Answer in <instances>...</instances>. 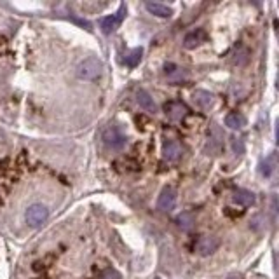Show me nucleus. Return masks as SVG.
I'll return each mask as SVG.
<instances>
[{
	"mask_svg": "<svg viewBox=\"0 0 279 279\" xmlns=\"http://www.w3.org/2000/svg\"><path fill=\"white\" fill-rule=\"evenodd\" d=\"M276 168H277L276 154H270L269 157H265V159H263L262 163H260V175L265 176V178H269V176L274 175Z\"/></svg>",
	"mask_w": 279,
	"mask_h": 279,
	"instance_id": "dca6fc26",
	"label": "nucleus"
},
{
	"mask_svg": "<svg viewBox=\"0 0 279 279\" xmlns=\"http://www.w3.org/2000/svg\"><path fill=\"white\" fill-rule=\"evenodd\" d=\"M192 98H194V103L199 106L201 110H209L213 106V103H215V96H213L209 91H204V89L194 91Z\"/></svg>",
	"mask_w": 279,
	"mask_h": 279,
	"instance_id": "9b49d317",
	"label": "nucleus"
},
{
	"mask_svg": "<svg viewBox=\"0 0 279 279\" xmlns=\"http://www.w3.org/2000/svg\"><path fill=\"white\" fill-rule=\"evenodd\" d=\"M223 150V133L216 126H213L208 133V142L204 145L206 156H220Z\"/></svg>",
	"mask_w": 279,
	"mask_h": 279,
	"instance_id": "7ed1b4c3",
	"label": "nucleus"
},
{
	"mask_svg": "<svg viewBox=\"0 0 279 279\" xmlns=\"http://www.w3.org/2000/svg\"><path fill=\"white\" fill-rule=\"evenodd\" d=\"M232 203L239 204V206H244V208L253 206V204H255V194L244 189H237L236 192L232 194Z\"/></svg>",
	"mask_w": 279,
	"mask_h": 279,
	"instance_id": "ddd939ff",
	"label": "nucleus"
},
{
	"mask_svg": "<svg viewBox=\"0 0 279 279\" xmlns=\"http://www.w3.org/2000/svg\"><path fill=\"white\" fill-rule=\"evenodd\" d=\"M103 72V63L98 58H87V60L80 61L77 67V77L84 80H93L98 79Z\"/></svg>",
	"mask_w": 279,
	"mask_h": 279,
	"instance_id": "f03ea898",
	"label": "nucleus"
},
{
	"mask_svg": "<svg viewBox=\"0 0 279 279\" xmlns=\"http://www.w3.org/2000/svg\"><path fill=\"white\" fill-rule=\"evenodd\" d=\"M225 126L230 129H243L246 126V117L241 112H230L225 117Z\"/></svg>",
	"mask_w": 279,
	"mask_h": 279,
	"instance_id": "2eb2a0df",
	"label": "nucleus"
},
{
	"mask_svg": "<svg viewBox=\"0 0 279 279\" xmlns=\"http://www.w3.org/2000/svg\"><path fill=\"white\" fill-rule=\"evenodd\" d=\"M7 51V39L4 35H0V56Z\"/></svg>",
	"mask_w": 279,
	"mask_h": 279,
	"instance_id": "5701e85b",
	"label": "nucleus"
},
{
	"mask_svg": "<svg viewBox=\"0 0 279 279\" xmlns=\"http://www.w3.org/2000/svg\"><path fill=\"white\" fill-rule=\"evenodd\" d=\"M124 16H126V6H120L119 11H117L115 14H112V16H106V18H103V20L100 21L101 32H103L105 35L113 34V32L119 28V25L122 23Z\"/></svg>",
	"mask_w": 279,
	"mask_h": 279,
	"instance_id": "39448f33",
	"label": "nucleus"
},
{
	"mask_svg": "<svg viewBox=\"0 0 279 279\" xmlns=\"http://www.w3.org/2000/svg\"><path fill=\"white\" fill-rule=\"evenodd\" d=\"M142 54H143V49H142V47H136V49H133L126 58H124V63H126L127 67H131V68L136 67V65L140 63V60H142Z\"/></svg>",
	"mask_w": 279,
	"mask_h": 279,
	"instance_id": "a211bd4d",
	"label": "nucleus"
},
{
	"mask_svg": "<svg viewBox=\"0 0 279 279\" xmlns=\"http://www.w3.org/2000/svg\"><path fill=\"white\" fill-rule=\"evenodd\" d=\"M164 112H166V115L171 120H182L189 110H187V106L182 101H170V103L164 105Z\"/></svg>",
	"mask_w": 279,
	"mask_h": 279,
	"instance_id": "9d476101",
	"label": "nucleus"
},
{
	"mask_svg": "<svg viewBox=\"0 0 279 279\" xmlns=\"http://www.w3.org/2000/svg\"><path fill=\"white\" fill-rule=\"evenodd\" d=\"M103 143L110 150H122L127 143V134L120 126H108L103 131Z\"/></svg>",
	"mask_w": 279,
	"mask_h": 279,
	"instance_id": "f257e3e1",
	"label": "nucleus"
},
{
	"mask_svg": "<svg viewBox=\"0 0 279 279\" xmlns=\"http://www.w3.org/2000/svg\"><path fill=\"white\" fill-rule=\"evenodd\" d=\"M220 246V239L215 236H203L199 241H197L196 244V249L197 253H199L201 256H208V255H213V253L218 249Z\"/></svg>",
	"mask_w": 279,
	"mask_h": 279,
	"instance_id": "0eeeda50",
	"label": "nucleus"
},
{
	"mask_svg": "<svg viewBox=\"0 0 279 279\" xmlns=\"http://www.w3.org/2000/svg\"><path fill=\"white\" fill-rule=\"evenodd\" d=\"M49 216V209H47L44 204H32L30 208L27 209V223L30 227H40Z\"/></svg>",
	"mask_w": 279,
	"mask_h": 279,
	"instance_id": "20e7f679",
	"label": "nucleus"
},
{
	"mask_svg": "<svg viewBox=\"0 0 279 279\" xmlns=\"http://www.w3.org/2000/svg\"><path fill=\"white\" fill-rule=\"evenodd\" d=\"M96 279H120V274L113 269H105L103 272L98 274Z\"/></svg>",
	"mask_w": 279,
	"mask_h": 279,
	"instance_id": "412c9836",
	"label": "nucleus"
},
{
	"mask_svg": "<svg viewBox=\"0 0 279 279\" xmlns=\"http://www.w3.org/2000/svg\"><path fill=\"white\" fill-rule=\"evenodd\" d=\"M248 61V49H239L236 54H234V63L236 65H244Z\"/></svg>",
	"mask_w": 279,
	"mask_h": 279,
	"instance_id": "aec40b11",
	"label": "nucleus"
},
{
	"mask_svg": "<svg viewBox=\"0 0 279 279\" xmlns=\"http://www.w3.org/2000/svg\"><path fill=\"white\" fill-rule=\"evenodd\" d=\"M7 171H9V159L0 161V176H4Z\"/></svg>",
	"mask_w": 279,
	"mask_h": 279,
	"instance_id": "4be33fe9",
	"label": "nucleus"
},
{
	"mask_svg": "<svg viewBox=\"0 0 279 279\" xmlns=\"http://www.w3.org/2000/svg\"><path fill=\"white\" fill-rule=\"evenodd\" d=\"M164 72H166L168 79H170L173 84H178L180 80L185 79V72H183L180 67H176L175 63H168L166 67H164Z\"/></svg>",
	"mask_w": 279,
	"mask_h": 279,
	"instance_id": "f3484780",
	"label": "nucleus"
},
{
	"mask_svg": "<svg viewBox=\"0 0 279 279\" xmlns=\"http://www.w3.org/2000/svg\"><path fill=\"white\" fill-rule=\"evenodd\" d=\"M156 279H159V277H156Z\"/></svg>",
	"mask_w": 279,
	"mask_h": 279,
	"instance_id": "393cba45",
	"label": "nucleus"
},
{
	"mask_svg": "<svg viewBox=\"0 0 279 279\" xmlns=\"http://www.w3.org/2000/svg\"><path fill=\"white\" fill-rule=\"evenodd\" d=\"M183 150H182V145H180L176 140H166L163 145V156L164 159L168 161V163H178L180 157H182Z\"/></svg>",
	"mask_w": 279,
	"mask_h": 279,
	"instance_id": "6e6552de",
	"label": "nucleus"
},
{
	"mask_svg": "<svg viewBox=\"0 0 279 279\" xmlns=\"http://www.w3.org/2000/svg\"><path fill=\"white\" fill-rule=\"evenodd\" d=\"M227 279H244V277L241 276V274H232V276H229Z\"/></svg>",
	"mask_w": 279,
	"mask_h": 279,
	"instance_id": "b1692460",
	"label": "nucleus"
},
{
	"mask_svg": "<svg viewBox=\"0 0 279 279\" xmlns=\"http://www.w3.org/2000/svg\"><path fill=\"white\" fill-rule=\"evenodd\" d=\"M176 223L182 230H190L194 227V216L190 213H182V215L176 218Z\"/></svg>",
	"mask_w": 279,
	"mask_h": 279,
	"instance_id": "6ab92c4d",
	"label": "nucleus"
},
{
	"mask_svg": "<svg viewBox=\"0 0 279 279\" xmlns=\"http://www.w3.org/2000/svg\"><path fill=\"white\" fill-rule=\"evenodd\" d=\"M206 40H208L206 30L196 28V30L189 32V34L185 35V39H183V47H185V49H196V47H199L201 44H204Z\"/></svg>",
	"mask_w": 279,
	"mask_h": 279,
	"instance_id": "1a4fd4ad",
	"label": "nucleus"
},
{
	"mask_svg": "<svg viewBox=\"0 0 279 279\" xmlns=\"http://www.w3.org/2000/svg\"><path fill=\"white\" fill-rule=\"evenodd\" d=\"M136 101H138V105L142 106L143 110H145V112H150V113L157 112L156 101H154V98L150 96V94L147 93L145 89H138L136 91Z\"/></svg>",
	"mask_w": 279,
	"mask_h": 279,
	"instance_id": "f8f14e48",
	"label": "nucleus"
},
{
	"mask_svg": "<svg viewBox=\"0 0 279 279\" xmlns=\"http://www.w3.org/2000/svg\"><path fill=\"white\" fill-rule=\"evenodd\" d=\"M145 7L150 14H154V16H157V18H170L171 14H173V9H171V7L164 6V4H159V2H147Z\"/></svg>",
	"mask_w": 279,
	"mask_h": 279,
	"instance_id": "4468645a",
	"label": "nucleus"
},
{
	"mask_svg": "<svg viewBox=\"0 0 279 279\" xmlns=\"http://www.w3.org/2000/svg\"><path fill=\"white\" fill-rule=\"evenodd\" d=\"M176 206V190L173 187H166V189L161 192L159 201H157V208L164 213L173 211Z\"/></svg>",
	"mask_w": 279,
	"mask_h": 279,
	"instance_id": "423d86ee",
	"label": "nucleus"
}]
</instances>
